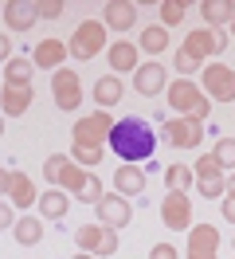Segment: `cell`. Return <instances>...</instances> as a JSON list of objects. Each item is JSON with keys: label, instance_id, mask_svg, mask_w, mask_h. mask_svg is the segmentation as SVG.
I'll use <instances>...</instances> for the list:
<instances>
[{"label": "cell", "instance_id": "cell-5", "mask_svg": "<svg viewBox=\"0 0 235 259\" xmlns=\"http://www.w3.org/2000/svg\"><path fill=\"white\" fill-rule=\"evenodd\" d=\"M192 173H196V189H200V196H208V200H219V196H227V169H223V165H219L212 153L196 157Z\"/></svg>", "mask_w": 235, "mask_h": 259}, {"label": "cell", "instance_id": "cell-25", "mask_svg": "<svg viewBox=\"0 0 235 259\" xmlns=\"http://www.w3.org/2000/svg\"><path fill=\"white\" fill-rule=\"evenodd\" d=\"M122 95H125V87H122V79L118 75H102V79L94 82V102L106 110V106H118L122 102Z\"/></svg>", "mask_w": 235, "mask_h": 259}, {"label": "cell", "instance_id": "cell-22", "mask_svg": "<svg viewBox=\"0 0 235 259\" xmlns=\"http://www.w3.org/2000/svg\"><path fill=\"white\" fill-rule=\"evenodd\" d=\"M31 102H35V87H4L0 91V106H4L8 118H20Z\"/></svg>", "mask_w": 235, "mask_h": 259}, {"label": "cell", "instance_id": "cell-16", "mask_svg": "<svg viewBox=\"0 0 235 259\" xmlns=\"http://www.w3.org/2000/svg\"><path fill=\"white\" fill-rule=\"evenodd\" d=\"M71 55V44H63V39H39L35 44V55H31V63L43 67V71H63V59Z\"/></svg>", "mask_w": 235, "mask_h": 259}, {"label": "cell", "instance_id": "cell-14", "mask_svg": "<svg viewBox=\"0 0 235 259\" xmlns=\"http://www.w3.org/2000/svg\"><path fill=\"white\" fill-rule=\"evenodd\" d=\"M161 220H165V228H172V232H188L192 228V200H188V193H169L165 200H161Z\"/></svg>", "mask_w": 235, "mask_h": 259}, {"label": "cell", "instance_id": "cell-31", "mask_svg": "<svg viewBox=\"0 0 235 259\" xmlns=\"http://www.w3.org/2000/svg\"><path fill=\"white\" fill-rule=\"evenodd\" d=\"M157 12H161V28H172V24H180V20H184L188 4H184V0H165Z\"/></svg>", "mask_w": 235, "mask_h": 259}, {"label": "cell", "instance_id": "cell-23", "mask_svg": "<svg viewBox=\"0 0 235 259\" xmlns=\"http://www.w3.org/2000/svg\"><path fill=\"white\" fill-rule=\"evenodd\" d=\"M188 251L216 255V251H219V232L212 224H192V228H188Z\"/></svg>", "mask_w": 235, "mask_h": 259}, {"label": "cell", "instance_id": "cell-37", "mask_svg": "<svg viewBox=\"0 0 235 259\" xmlns=\"http://www.w3.org/2000/svg\"><path fill=\"white\" fill-rule=\"evenodd\" d=\"M0 224H4V228H12V232H16V224H20V220H16L12 204H4V212H0Z\"/></svg>", "mask_w": 235, "mask_h": 259}, {"label": "cell", "instance_id": "cell-15", "mask_svg": "<svg viewBox=\"0 0 235 259\" xmlns=\"http://www.w3.org/2000/svg\"><path fill=\"white\" fill-rule=\"evenodd\" d=\"M102 24H106V32L125 35L133 24H137V4H129V0H110L106 8H102Z\"/></svg>", "mask_w": 235, "mask_h": 259}, {"label": "cell", "instance_id": "cell-34", "mask_svg": "<svg viewBox=\"0 0 235 259\" xmlns=\"http://www.w3.org/2000/svg\"><path fill=\"white\" fill-rule=\"evenodd\" d=\"M172 67L180 71V79H188V75H200V71H204V67L196 63V59H192L184 48H176V55H172Z\"/></svg>", "mask_w": 235, "mask_h": 259}, {"label": "cell", "instance_id": "cell-4", "mask_svg": "<svg viewBox=\"0 0 235 259\" xmlns=\"http://www.w3.org/2000/svg\"><path fill=\"white\" fill-rule=\"evenodd\" d=\"M75 243H78V251H86V255H98V259H106L118 251V232L106 224H82L75 228Z\"/></svg>", "mask_w": 235, "mask_h": 259}, {"label": "cell", "instance_id": "cell-39", "mask_svg": "<svg viewBox=\"0 0 235 259\" xmlns=\"http://www.w3.org/2000/svg\"><path fill=\"white\" fill-rule=\"evenodd\" d=\"M227 196H235V173H227Z\"/></svg>", "mask_w": 235, "mask_h": 259}, {"label": "cell", "instance_id": "cell-17", "mask_svg": "<svg viewBox=\"0 0 235 259\" xmlns=\"http://www.w3.org/2000/svg\"><path fill=\"white\" fill-rule=\"evenodd\" d=\"M137 44H125V39H118V44H110L106 48V59H110V67H114V75H137V67H141V55H137Z\"/></svg>", "mask_w": 235, "mask_h": 259}, {"label": "cell", "instance_id": "cell-7", "mask_svg": "<svg viewBox=\"0 0 235 259\" xmlns=\"http://www.w3.org/2000/svg\"><path fill=\"white\" fill-rule=\"evenodd\" d=\"M106 24L102 20H82L71 35V55L75 59H94L98 51H106Z\"/></svg>", "mask_w": 235, "mask_h": 259}, {"label": "cell", "instance_id": "cell-18", "mask_svg": "<svg viewBox=\"0 0 235 259\" xmlns=\"http://www.w3.org/2000/svg\"><path fill=\"white\" fill-rule=\"evenodd\" d=\"M133 87H137V95L153 98L161 91H169V79H165V67L161 63H141L137 75H133Z\"/></svg>", "mask_w": 235, "mask_h": 259}, {"label": "cell", "instance_id": "cell-29", "mask_svg": "<svg viewBox=\"0 0 235 259\" xmlns=\"http://www.w3.org/2000/svg\"><path fill=\"white\" fill-rule=\"evenodd\" d=\"M137 48L141 51H149V55H161V51L169 48V32L161 28V24H149L145 32H141V39H137Z\"/></svg>", "mask_w": 235, "mask_h": 259}, {"label": "cell", "instance_id": "cell-27", "mask_svg": "<svg viewBox=\"0 0 235 259\" xmlns=\"http://www.w3.org/2000/svg\"><path fill=\"white\" fill-rule=\"evenodd\" d=\"M12 236L24 243V247H35V243L43 240V220H39V216H20V224H16Z\"/></svg>", "mask_w": 235, "mask_h": 259}, {"label": "cell", "instance_id": "cell-2", "mask_svg": "<svg viewBox=\"0 0 235 259\" xmlns=\"http://www.w3.org/2000/svg\"><path fill=\"white\" fill-rule=\"evenodd\" d=\"M169 106L176 110V118H200V122H208V114H212V98L200 91V82L192 79H176L169 82Z\"/></svg>", "mask_w": 235, "mask_h": 259}, {"label": "cell", "instance_id": "cell-9", "mask_svg": "<svg viewBox=\"0 0 235 259\" xmlns=\"http://www.w3.org/2000/svg\"><path fill=\"white\" fill-rule=\"evenodd\" d=\"M0 189H4V200H8L12 208H31V204H39V193H35L31 177H28V173H20V169H4Z\"/></svg>", "mask_w": 235, "mask_h": 259}, {"label": "cell", "instance_id": "cell-28", "mask_svg": "<svg viewBox=\"0 0 235 259\" xmlns=\"http://www.w3.org/2000/svg\"><path fill=\"white\" fill-rule=\"evenodd\" d=\"M165 185H169V193H188L196 185V173L188 165H169L165 169Z\"/></svg>", "mask_w": 235, "mask_h": 259}, {"label": "cell", "instance_id": "cell-6", "mask_svg": "<svg viewBox=\"0 0 235 259\" xmlns=\"http://www.w3.org/2000/svg\"><path fill=\"white\" fill-rule=\"evenodd\" d=\"M200 91L212 102H235V71L227 63H208L200 71Z\"/></svg>", "mask_w": 235, "mask_h": 259}, {"label": "cell", "instance_id": "cell-26", "mask_svg": "<svg viewBox=\"0 0 235 259\" xmlns=\"http://www.w3.org/2000/svg\"><path fill=\"white\" fill-rule=\"evenodd\" d=\"M31 71H35V63L31 59H8L4 63V87H31Z\"/></svg>", "mask_w": 235, "mask_h": 259}, {"label": "cell", "instance_id": "cell-36", "mask_svg": "<svg viewBox=\"0 0 235 259\" xmlns=\"http://www.w3.org/2000/svg\"><path fill=\"white\" fill-rule=\"evenodd\" d=\"M149 259H180V251H176L172 243H153V247H149Z\"/></svg>", "mask_w": 235, "mask_h": 259}, {"label": "cell", "instance_id": "cell-10", "mask_svg": "<svg viewBox=\"0 0 235 259\" xmlns=\"http://www.w3.org/2000/svg\"><path fill=\"white\" fill-rule=\"evenodd\" d=\"M51 98H55L59 110H78V106H82V82H78V71H71V67L55 71V75H51Z\"/></svg>", "mask_w": 235, "mask_h": 259}, {"label": "cell", "instance_id": "cell-1", "mask_svg": "<svg viewBox=\"0 0 235 259\" xmlns=\"http://www.w3.org/2000/svg\"><path fill=\"white\" fill-rule=\"evenodd\" d=\"M110 149H114V157L125 165H141V161H153V149H157V138H153V126L137 118V114H129V118H118V126L110 134Z\"/></svg>", "mask_w": 235, "mask_h": 259}, {"label": "cell", "instance_id": "cell-30", "mask_svg": "<svg viewBox=\"0 0 235 259\" xmlns=\"http://www.w3.org/2000/svg\"><path fill=\"white\" fill-rule=\"evenodd\" d=\"M71 157H75V165H82V169H98V165H102V157H106V146H86V142H75Z\"/></svg>", "mask_w": 235, "mask_h": 259}, {"label": "cell", "instance_id": "cell-13", "mask_svg": "<svg viewBox=\"0 0 235 259\" xmlns=\"http://www.w3.org/2000/svg\"><path fill=\"white\" fill-rule=\"evenodd\" d=\"M129 220H133V204H129V196H122V193H106V196H102V204H98V224L122 232Z\"/></svg>", "mask_w": 235, "mask_h": 259}, {"label": "cell", "instance_id": "cell-20", "mask_svg": "<svg viewBox=\"0 0 235 259\" xmlns=\"http://www.w3.org/2000/svg\"><path fill=\"white\" fill-rule=\"evenodd\" d=\"M200 16H204V28H231L235 20V0H204L200 4Z\"/></svg>", "mask_w": 235, "mask_h": 259}, {"label": "cell", "instance_id": "cell-21", "mask_svg": "<svg viewBox=\"0 0 235 259\" xmlns=\"http://www.w3.org/2000/svg\"><path fill=\"white\" fill-rule=\"evenodd\" d=\"M145 169H137V165H122V169H114V193L122 196H141L145 193Z\"/></svg>", "mask_w": 235, "mask_h": 259}, {"label": "cell", "instance_id": "cell-38", "mask_svg": "<svg viewBox=\"0 0 235 259\" xmlns=\"http://www.w3.org/2000/svg\"><path fill=\"white\" fill-rule=\"evenodd\" d=\"M223 220L235 224V196H223Z\"/></svg>", "mask_w": 235, "mask_h": 259}, {"label": "cell", "instance_id": "cell-35", "mask_svg": "<svg viewBox=\"0 0 235 259\" xmlns=\"http://www.w3.org/2000/svg\"><path fill=\"white\" fill-rule=\"evenodd\" d=\"M35 12H39V20H59L63 16V0H39Z\"/></svg>", "mask_w": 235, "mask_h": 259}, {"label": "cell", "instance_id": "cell-43", "mask_svg": "<svg viewBox=\"0 0 235 259\" xmlns=\"http://www.w3.org/2000/svg\"><path fill=\"white\" fill-rule=\"evenodd\" d=\"M231 247H235V240H231Z\"/></svg>", "mask_w": 235, "mask_h": 259}, {"label": "cell", "instance_id": "cell-11", "mask_svg": "<svg viewBox=\"0 0 235 259\" xmlns=\"http://www.w3.org/2000/svg\"><path fill=\"white\" fill-rule=\"evenodd\" d=\"M165 142L172 149H196L204 142V122L200 118H176L172 114L169 122H165Z\"/></svg>", "mask_w": 235, "mask_h": 259}, {"label": "cell", "instance_id": "cell-40", "mask_svg": "<svg viewBox=\"0 0 235 259\" xmlns=\"http://www.w3.org/2000/svg\"><path fill=\"white\" fill-rule=\"evenodd\" d=\"M188 259H216V255H200V251H188Z\"/></svg>", "mask_w": 235, "mask_h": 259}, {"label": "cell", "instance_id": "cell-41", "mask_svg": "<svg viewBox=\"0 0 235 259\" xmlns=\"http://www.w3.org/2000/svg\"><path fill=\"white\" fill-rule=\"evenodd\" d=\"M75 259H98V255H86V251H78V255Z\"/></svg>", "mask_w": 235, "mask_h": 259}, {"label": "cell", "instance_id": "cell-3", "mask_svg": "<svg viewBox=\"0 0 235 259\" xmlns=\"http://www.w3.org/2000/svg\"><path fill=\"white\" fill-rule=\"evenodd\" d=\"M43 177L51 181V189H63V193H82V185L90 181V169L75 165V157H63V153H51L43 161Z\"/></svg>", "mask_w": 235, "mask_h": 259}, {"label": "cell", "instance_id": "cell-42", "mask_svg": "<svg viewBox=\"0 0 235 259\" xmlns=\"http://www.w3.org/2000/svg\"><path fill=\"white\" fill-rule=\"evenodd\" d=\"M227 32H231V39H235V20H231V28H227Z\"/></svg>", "mask_w": 235, "mask_h": 259}, {"label": "cell", "instance_id": "cell-32", "mask_svg": "<svg viewBox=\"0 0 235 259\" xmlns=\"http://www.w3.org/2000/svg\"><path fill=\"white\" fill-rule=\"evenodd\" d=\"M212 157H216L227 173H235V138H219L216 146H212Z\"/></svg>", "mask_w": 235, "mask_h": 259}, {"label": "cell", "instance_id": "cell-12", "mask_svg": "<svg viewBox=\"0 0 235 259\" xmlns=\"http://www.w3.org/2000/svg\"><path fill=\"white\" fill-rule=\"evenodd\" d=\"M180 48H184L196 63H204V59H212V55H219V51L227 48V39H223L216 28H196V32H188V39Z\"/></svg>", "mask_w": 235, "mask_h": 259}, {"label": "cell", "instance_id": "cell-24", "mask_svg": "<svg viewBox=\"0 0 235 259\" xmlns=\"http://www.w3.org/2000/svg\"><path fill=\"white\" fill-rule=\"evenodd\" d=\"M67 212H71V196L63 193V189L39 193V216H43V220H63Z\"/></svg>", "mask_w": 235, "mask_h": 259}, {"label": "cell", "instance_id": "cell-33", "mask_svg": "<svg viewBox=\"0 0 235 259\" xmlns=\"http://www.w3.org/2000/svg\"><path fill=\"white\" fill-rule=\"evenodd\" d=\"M102 196H106V189H102V181L90 173V181L82 185V193H78L75 200H82V204H94V208H98V204H102Z\"/></svg>", "mask_w": 235, "mask_h": 259}, {"label": "cell", "instance_id": "cell-8", "mask_svg": "<svg viewBox=\"0 0 235 259\" xmlns=\"http://www.w3.org/2000/svg\"><path fill=\"white\" fill-rule=\"evenodd\" d=\"M114 126H118V122L110 118V110H94V114H86V118L75 122L71 138H75V142H86V146H106Z\"/></svg>", "mask_w": 235, "mask_h": 259}, {"label": "cell", "instance_id": "cell-19", "mask_svg": "<svg viewBox=\"0 0 235 259\" xmlns=\"http://www.w3.org/2000/svg\"><path fill=\"white\" fill-rule=\"evenodd\" d=\"M35 20H39L35 4H20V0H8V4H4V28H8V35L12 32H31Z\"/></svg>", "mask_w": 235, "mask_h": 259}]
</instances>
